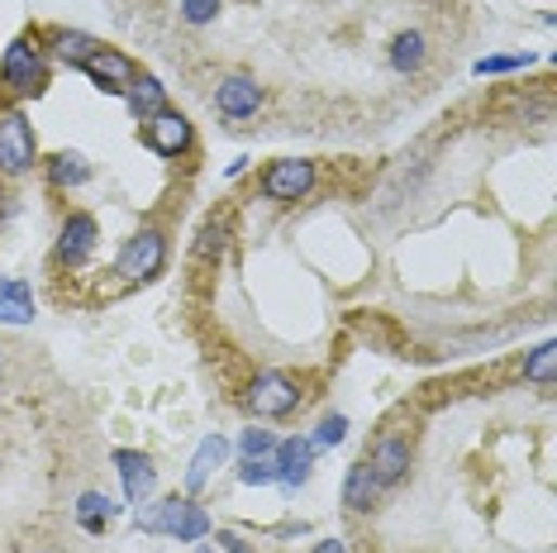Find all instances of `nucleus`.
Here are the masks:
<instances>
[{
	"mask_svg": "<svg viewBox=\"0 0 557 553\" xmlns=\"http://www.w3.org/2000/svg\"><path fill=\"white\" fill-rule=\"evenodd\" d=\"M314 439L310 435H290V439H276V453H272V467H276V483L282 487H300L314 467Z\"/></svg>",
	"mask_w": 557,
	"mask_h": 553,
	"instance_id": "ddd939ff",
	"label": "nucleus"
},
{
	"mask_svg": "<svg viewBox=\"0 0 557 553\" xmlns=\"http://www.w3.org/2000/svg\"><path fill=\"white\" fill-rule=\"evenodd\" d=\"M134 525L143 535H172L181 544H200V539H210V511L196 506V497H163L153 501V506H143L134 515Z\"/></svg>",
	"mask_w": 557,
	"mask_h": 553,
	"instance_id": "f257e3e1",
	"label": "nucleus"
},
{
	"mask_svg": "<svg viewBox=\"0 0 557 553\" xmlns=\"http://www.w3.org/2000/svg\"><path fill=\"white\" fill-rule=\"evenodd\" d=\"M386 57H391L396 72H405V77H410V72H419L424 63H429V39H424L419 29H401L391 39V53H386Z\"/></svg>",
	"mask_w": 557,
	"mask_h": 553,
	"instance_id": "6ab92c4d",
	"label": "nucleus"
},
{
	"mask_svg": "<svg viewBox=\"0 0 557 553\" xmlns=\"http://www.w3.org/2000/svg\"><path fill=\"white\" fill-rule=\"evenodd\" d=\"M43 87H48V53H43V43L34 39V34L10 39V48L0 53V91H5L10 101H29V95H39Z\"/></svg>",
	"mask_w": 557,
	"mask_h": 553,
	"instance_id": "f03ea898",
	"label": "nucleus"
},
{
	"mask_svg": "<svg viewBox=\"0 0 557 553\" xmlns=\"http://www.w3.org/2000/svg\"><path fill=\"white\" fill-rule=\"evenodd\" d=\"M534 63V53H495V57H481L477 63V77H501V72H519Z\"/></svg>",
	"mask_w": 557,
	"mask_h": 553,
	"instance_id": "b1692460",
	"label": "nucleus"
},
{
	"mask_svg": "<svg viewBox=\"0 0 557 553\" xmlns=\"http://www.w3.org/2000/svg\"><path fill=\"white\" fill-rule=\"evenodd\" d=\"M39 167V134H34L29 115L24 111H0V177L5 182H20Z\"/></svg>",
	"mask_w": 557,
	"mask_h": 553,
	"instance_id": "20e7f679",
	"label": "nucleus"
},
{
	"mask_svg": "<svg viewBox=\"0 0 557 553\" xmlns=\"http://www.w3.org/2000/svg\"><path fill=\"white\" fill-rule=\"evenodd\" d=\"M87 77L95 81V91L101 95H119V101H125V91H129V81L139 77V63L129 53H119V48H111V43H101L95 48V53L87 57Z\"/></svg>",
	"mask_w": 557,
	"mask_h": 553,
	"instance_id": "0eeeda50",
	"label": "nucleus"
},
{
	"mask_svg": "<svg viewBox=\"0 0 557 553\" xmlns=\"http://www.w3.org/2000/svg\"><path fill=\"white\" fill-rule=\"evenodd\" d=\"M314 449H334V443H344L348 439V420L344 415H324L320 425H314Z\"/></svg>",
	"mask_w": 557,
	"mask_h": 553,
	"instance_id": "393cba45",
	"label": "nucleus"
},
{
	"mask_svg": "<svg viewBox=\"0 0 557 553\" xmlns=\"http://www.w3.org/2000/svg\"><path fill=\"white\" fill-rule=\"evenodd\" d=\"M111 463H115L119 483H125V501H129V506H143V501L153 497V487H157L153 459H148V453H139V449H115Z\"/></svg>",
	"mask_w": 557,
	"mask_h": 553,
	"instance_id": "f8f14e48",
	"label": "nucleus"
},
{
	"mask_svg": "<svg viewBox=\"0 0 557 553\" xmlns=\"http://www.w3.org/2000/svg\"><path fill=\"white\" fill-rule=\"evenodd\" d=\"M306 401V391H300V382L290 377V372H258V377L248 382V391H244V406L258 420H286V415H296V406Z\"/></svg>",
	"mask_w": 557,
	"mask_h": 553,
	"instance_id": "39448f33",
	"label": "nucleus"
},
{
	"mask_svg": "<svg viewBox=\"0 0 557 553\" xmlns=\"http://www.w3.org/2000/svg\"><path fill=\"white\" fill-rule=\"evenodd\" d=\"M215 549L220 553H258L248 544V539H238V535H229V530H220V539H215Z\"/></svg>",
	"mask_w": 557,
	"mask_h": 553,
	"instance_id": "c756f323",
	"label": "nucleus"
},
{
	"mask_svg": "<svg viewBox=\"0 0 557 553\" xmlns=\"http://www.w3.org/2000/svg\"><path fill=\"white\" fill-rule=\"evenodd\" d=\"M310 553H348V544H344V539H320Z\"/></svg>",
	"mask_w": 557,
	"mask_h": 553,
	"instance_id": "7c9ffc66",
	"label": "nucleus"
},
{
	"mask_svg": "<svg viewBox=\"0 0 557 553\" xmlns=\"http://www.w3.org/2000/svg\"><path fill=\"white\" fill-rule=\"evenodd\" d=\"M95 48H101V39H95V34H87V29H48V48H43V53L53 57V63L81 72Z\"/></svg>",
	"mask_w": 557,
	"mask_h": 553,
	"instance_id": "2eb2a0df",
	"label": "nucleus"
},
{
	"mask_svg": "<svg viewBox=\"0 0 557 553\" xmlns=\"http://www.w3.org/2000/svg\"><path fill=\"white\" fill-rule=\"evenodd\" d=\"M377 497H381V487H377V477H372L367 459L348 467V477H344V506L353 511V515H367L372 506H377Z\"/></svg>",
	"mask_w": 557,
	"mask_h": 553,
	"instance_id": "f3484780",
	"label": "nucleus"
},
{
	"mask_svg": "<svg viewBox=\"0 0 557 553\" xmlns=\"http://www.w3.org/2000/svg\"><path fill=\"white\" fill-rule=\"evenodd\" d=\"M29 320H34L29 300H5L0 296V324H29Z\"/></svg>",
	"mask_w": 557,
	"mask_h": 553,
	"instance_id": "cd10ccee",
	"label": "nucleus"
},
{
	"mask_svg": "<svg viewBox=\"0 0 557 553\" xmlns=\"http://www.w3.org/2000/svg\"><path fill=\"white\" fill-rule=\"evenodd\" d=\"M125 105H129V115H134L139 125H148L157 111H167V87L153 77V72H139V77L129 81V91H125Z\"/></svg>",
	"mask_w": 557,
	"mask_h": 553,
	"instance_id": "dca6fc26",
	"label": "nucleus"
},
{
	"mask_svg": "<svg viewBox=\"0 0 557 553\" xmlns=\"http://www.w3.org/2000/svg\"><path fill=\"white\" fill-rule=\"evenodd\" d=\"M238 453H244L248 463L272 459V453H276V435H272V429H244V435H238Z\"/></svg>",
	"mask_w": 557,
	"mask_h": 553,
	"instance_id": "5701e85b",
	"label": "nucleus"
},
{
	"mask_svg": "<svg viewBox=\"0 0 557 553\" xmlns=\"http://www.w3.org/2000/svg\"><path fill=\"white\" fill-rule=\"evenodd\" d=\"M220 10H224V0H181V20L196 24V29L220 20Z\"/></svg>",
	"mask_w": 557,
	"mask_h": 553,
	"instance_id": "a878e982",
	"label": "nucleus"
},
{
	"mask_svg": "<svg viewBox=\"0 0 557 553\" xmlns=\"http://www.w3.org/2000/svg\"><path fill=\"white\" fill-rule=\"evenodd\" d=\"M95 244H101V224H95V215L72 210L63 220V230H57V262H63V268H81V262L95 254Z\"/></svg>",
	"mask_w": 557,
	"mask_h": 553,
	"instance_id": "9d476101",
	"label": "nucleus"
},
{
	"mask_svg": "<svg viewBox=\"0 0 557 553\" xmlns=\"http://www.w3.org/2000/svg\"><path fill=\"white\" fill-rule=\"evenodd\" d=\"M262 105H268V91L252 77H244V72H229V77H220V87H215V111L224 119H252Z\"/></svg>",
	"mask_w": 557,
	"mask_h": 553,
	"instance_id": "9b49d317",
	"label": "nucleus"
},
{
	"mask_svg": "<svg viewBox=\"0 0 557 553\" xmlns=\"http://www.w3.org/2000/svg\"><path fill=\"white\" fill-rule=\"evenodd\" d=\"M43 167H48V182L57 191H77V187L91 182V163L81 158V153H53Z\"/></svg>",
	"mask_w": 557,
	"mask_h": 553,
	"instance_id": "aec40b11",
	"label": "nucleus"
},
{
	"mask_svg": "<svg viewBox=\"0 0 557 553\" xmlns=\"http://www.w3.org/2000/svg\"><path fill=\"white\" fill-rule=\"evenodd\" d=\"M72 515H77V525L87 535H105V530H111V520L119 515V506L105 497V491H81L77 506H72Z\"/></svg>",
	"mask_w": 557,
	"mask_h": 553,
	"instance_id": "a211bd4d",
	"label": "nucleus"
},
{
	"mask_svg": "<svg viewBox=\"0 0 557 553\" xmlns=\"http://www.w3.org/2000/svg\"><path fill=\"white\" fill-rule=\"evenodd\" d=\"M238 483L244 487H272L276 483V467H272V459H258V463H238Z\"/></svg>",
	"mask_w": 557,
	"mask_h": 553,
	"instance_id": "bb28decb",
	"label": "nucleus"
},
{
	"mask_svg": "<svg viewBox=\"0 0 557 553\" xmlns=\"http://www.w3.org/2000/svg\"><path fill=\"white\" fill-rule=\"evenodd\" d=\"M224 459H229V439L224 435H205L196 459H191V467H186V477H181V491H186V497H200L205 483L215 477V467H224Z\"/></svg>",
	"mask_w": 557,
	"mask_h": 553,
	"instance_id": "4468645a",
	"label": "nucleus"
},
{
	"mask_svg": "<svg viewBox=\"0 0 557 553\" xmlns=\"http://www.w3.org/2000/svg\"><path fill=\"white\" fill-rule=\"evenodd\" d=\"M314 163L310 158H276L268 163V172H262V196L276 201V206H296V201H306L314 191Z\"/></svg>",
	"mask_w": 557,
	"mask_h": 553,
	"instance_id": "423d86ee",
	"label": "nucleus"
},
{
	"mask_svg": "<svg viewBox=\"0 0 557 553\" xmlns=\"http://www.w3.org/2000/svg\"><path fill=\"white\" fill-rule=\"evenodd\" d=\"M229 248V220H220V215H210V220L200 224V239H196V258L200 262H220Z\"/></svg>",
	"mask_w": 557,
	"mask_h": 553,
	"instance_id": "412c9836",
	"label": "nucleus"
},
{
	"mask_svg": "<svg viewBox=\"0 0 557 553\" xmlns=\"http://www.w3.org/2000/svg\"><path fill=\"white\" fill-rule=\"evenodd\" d=\"M0 353H5V348H0Z\"/></svg>",
	"mask_w": 557,
	"mask_h": 553,
	"instance_id": "473e14b6",
	"label": "nucleus"
},
{
	"mask_svg": "<svg viewBox=\"0 0 557 553\" xmlns=\"http://www.w3.org/2000/svg\"><path fill=\"white\" fill-rule=\"evenodd\" d=\"M196 553H220V549H215V544H200V549H196Z\"/></svg>",
	"mask_w": 557,
	"mask_h": 553,
	"instance_id": "2f4dec72",
	"label": "nucleus"
},
{
	"mask_svg": "<svg viewBox=\"0 0 557 553\" xmlns=\"http://www.w3.org/2000/svg\"><path fill=\"white\" fill-rule=\"evenodd\" d=\"M410 463H415V449H410L405 435H381L367 449V467H372V477H377L381 491L401 487L405 477H410Z\"/></svg>",
	"mask_w": 557,
	"mask_h": 553,
	"instance_id": "1a4fd4ad",
	"label": "nucleus"
},
{
	"mask_svg": "<svg viewBox=\"0 0 557 553\" xmlns=\"http://www.w3.org/2000/svg\"><path fill=\"white\" fill-rule=\"evenodd\" d=\"M553 377H557V348L553 344H539L534 353L524 358V382H534V387L553 391Z\"/></svg>",
	"mask_w": 557,
	"mask_h": 553,
	"instance_id": "4be33fe9",
	"label": "nucleus"
},
{
	"mask_svg": "<svg viewBox=\"0 0 557 553\" xmlns=\"http://www.w3.org/2000/svg\"><path fill=\"white\" fill-rule=\"evenodd\" d=\"M0 296H5V300H29V306H34L29 282H20V276H0Z\"/></svg>",
	"mask_w": 557,
	"mask_h": 553,
	"instance_id": "c85d7f7f",
	"label": "nucleus"
},
{
	"mask_svg": "<svg viewBox=\"0 0 557 553\" xmlns=\"http://www.w3.org/2000/svg\"><path fill=\"white\" fill-rule=\"evenodd\" d=\"M143 143L157 153V158H181V153H191V143H196V129H191V119L181 111H157L148 125H143Z\"/></svg>",
	"mask_w": 557,
	"mask_h": 553,
	"instance_id": "6e6552de",
	"label": "nucleus"
},
{
	"mask_svg": "<svg viewBox=\"0 0 557 553\" xmlns=\"http://www.w3.org/2000/svg\"><path fill=\"white\" fill-rule=\"evenodd\" d=\"M167 258H172V244H167V234L157 230V224H143V230L129 239L125 248H119L115 276H125L129 286H148V282H157V276L167 272Z\"/></svg>",
	"mask_w": 557,
	"mask_h": 553,
	"instance_id": "7ed1b4c3",
	"label": "nucleus"
}]
</instances>
